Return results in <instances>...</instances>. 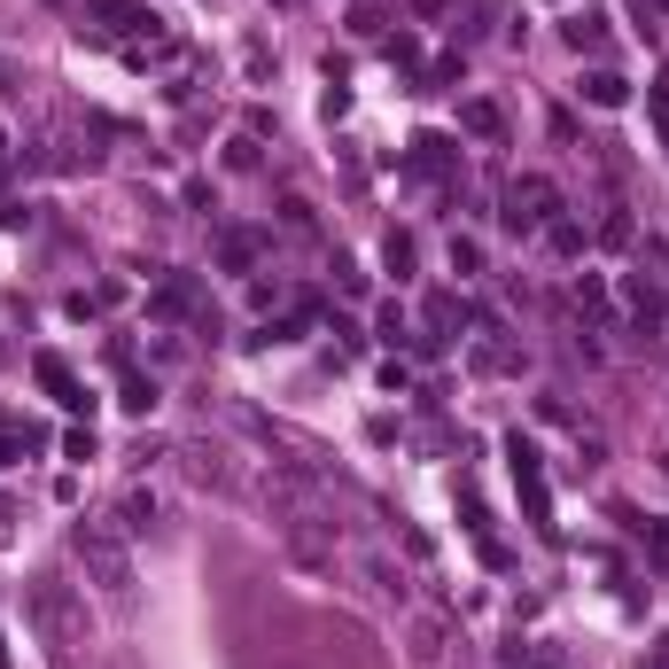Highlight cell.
I'll return each mask as SVG.
<instances>
[{
  "label": "cell",
  "mask_w": 669,
  "mask_h": 669,
  "mask_svg": "<svg viewBox=\"0 0 669 669\" xmlns=\"http://www.w3.org/2000/svg\"><path fill=\"white\" fill-rule=\"evenodd\" d=\"M70 545H78V560H87V568L110 583V592H125V553H117V537H110V530H78Z\"/></svg>",
  "instance_id": "1"
},
{
  "label": "cell",
  "mask_w": 669,
  "mask_h": 669,
  "mask_svg": "<svg viewBox=\"0 0 669 669\" xmlns=\"http://www.w3.org/2000/svg\"><path fill=\"white\" fill-rule=\"evenodd\" d=\"M39 623H47L63 646L78 638V608H70V592H63V583H39Z\"/></svg>",
  "instance_id": "2"
},
{
  "label": "cell",
  "mask_w": 669,
  "mask_h": 669,
  "mask_svg": "<svg viewBox=\"0 0 669 669\" xmlns=\"http://www.w3.org/2000/svg\"><path fill=\"white\" fill-rule=\"evenodd\" d=\"M545 203H553V195H545V180H522V188H514V211H507V226H537V218H545Z\"/></svg>",
  "instance_id": "3"
},
{
  "label": "cell",
  "mask_w": 669,
  "mask_h": 669,
  "mask_svg": "<svg viewBox=\"0 0 669 669\" xmlns=\"http://www.w3.org/2000/svg\"><path fill=\"white\" fill-rule=\"evenodd\" d=\"M592 102H608V110H615V102H623V78H608V70H592Z\"/></svg>",
  "instance_id": "4"
}]
</instances>
